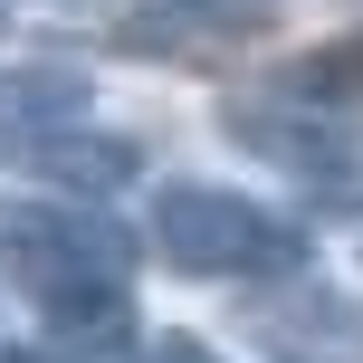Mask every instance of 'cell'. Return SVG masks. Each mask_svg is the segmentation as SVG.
<instances>
[{
  "label": "cell",
  "instance_id": "1",
  "mask_svg": "<svg viewBox=\"0 0 363 363\" xmlns=\"http://www.w3.org/2000/svg\"><path fill=\"white\" fill-rule=\"evenodd\" d=\"M0 268L48 315L57 354H134V239L96 201H0Z\"/></svg>",
  "mask_w": 363,
  "mask_h": 363
},
{
  "label": "cell",
  "instance_id": "2",
  "mask_svg": "<svg viewBox=\"0 0 363 363\" xmlns=\"http://www.w3.org/2000/svg\"><path fill=\"white\" fill-rule=\"evenodd\" d=\"M153 249L182 277H306V230L220 182H163L153 191Z\"/></svg>",
  "mask_w": 363,
  "mask_h": 363
},
{
  "label": "cell",
  "instance_id": "3",
  "mask_svg": "<svg viewBox=\"0 0 363 363\" xmlns=\"http://www.w3.org/2000/svg\"><path fill=\"white\" fill-rule=\"evenodd\" d=\"M239 335L268 363H363V296L325 287V277H268Z\"/></svg>",
  "mask_w": 363,
  "mask_h": 363
},
{
  "label": "cell",
  "instance_id": "4",
  "mask_svg": "<svg viewBox=\"0 0 363 363\" xmlns=\"http://www.w3.org/2000/svg\"><path fill=\"white\" fill-rule=\"evenodd\" d=\"M220 134L239 153H258V163H277V172H306V182L345 163L335 106H220Z\"/></svg>",
  "mask_w": 363,
  "mask_h": 363
},
{
  "label": "cell",
  "instance_id": "5",
  "mask_svg": "<svg viewBox=\"0 0 363 363\" xmlns=\"http://www.w3.org/2000/svg\"><path fill=\"white\" fill-rule=\"evenodd\" d=\"M19 163H29V182H57V201H115L144 172V144L106 125H67V134H38Z\"/></svg>",
  "mask_w": 363,
  "mask_h": 363
},
{
  "label": "cell",
  "instance_id": "6",
  "mask_svg": "<svg viewBox=\"0 0 363 363\" xmlns=\"http://www.w3.org/2000/svg\"><path fill=\"white\" fill-rule=\"evenodd\" d=\"M268 29V0H134L125 48H230Z\"/></svg>",
  "mask_w": 363,
  "mask_h": 363
},
{
  "label": "cell",
  "instance_id": "7",
  "mask_svg": "<svg viewBox=\"0 0 363 363\" xmlns=\"http://www.w3.org/2000/svg\"><path fill=\"white\" fill-rule=\"evenodd\" d=\"M96 86L77 67H0V153H29L38 134H67L86 125Z\"/></svg>",
  "mask_w": 363,
  "mask_h": 363
},
{
  "label": "cell",
  "instance_id": "8",
  "mask_svg": "<svg viewBox=\"0 0 363 363\" xmlns=\"http://www.w3.org/2000/svg\"><path fill=\"white\" fill-rule=\"evenodd\" d=\"M296 96H315V106H345V96H363V38H345V48H315L306 67L287 77Z\"/></svg>",
  "mask_w": 363,
  "mask_h": 363
},
{
  "label": "cell",
  "instance_id": "9",
  "mask_svg": "<svg viewBox=\"0 0 363 363\" xmlns=\"http://www.w3.org/2000/svg\"><path fill=\"white\" fill-rule=\"evenodd\" d=\"M125 363H220V354L201 345V335H153V345H134Z\"/></svg>",
  "mask_w": 363,
  "mask_h": 363
},
{
  "label": "cell",
  "instance_id": "10",
  "mask_svg": "<svg viewBox=\"0 0 363 363\" xmlns=\"http://www.w3.org/2000/svg\"><path fill=\"white\" fill-rule=\"evenodd\" d=\"M0 363H67V354H57V345H29V354H0Z\"/></svg>",
  "mask_w": 363,
  "mask_h": 363
}]
</instances>
